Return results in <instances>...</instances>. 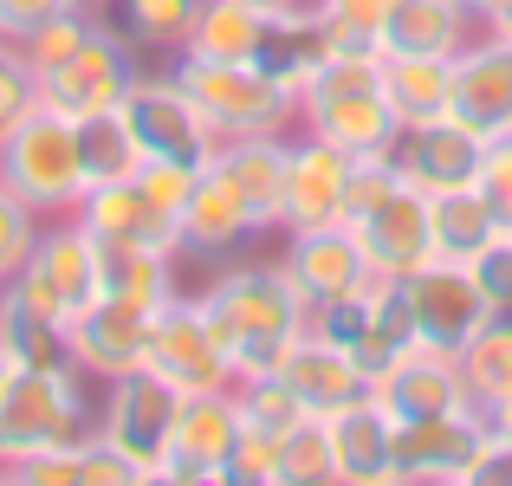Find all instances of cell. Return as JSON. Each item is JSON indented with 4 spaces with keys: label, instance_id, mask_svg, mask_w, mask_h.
I'll use <instances>...</instances> for the list:
<instances>
[{
    "label": "cell",
    "instance_id": "6da1fadb",
    "mask_svg": "<svg viewBox=\"0 0 512 486\" xmlns=\"http://www.w3.org/2000/svg\"><path fill=\"white\" fill-rule=\"evenodd\" d=\"M98 292H104V247L72 214H59L39 227V247L26 253V266L0 286V337L20 350V363L65 357V324Z\"/></svg>",
    "mask_w": 512,
    "mask_h": 486
},
{
    "label": "cell",
    "instance_id": "7a4b0ae2",
    "mask_svg": "<svg viewBox=\"0 0 512 486\" xmlns=\"http://www.w3.org/2000/svg\"><path fill=\"white\" fill-rule=\"evenodd\" d=\"M195 299L208 312L214 337H221L227 363H234V383L240 376H260V370H279V357L292 350V337L312 318L299 286H292V273H286V260H234Z\"/></svg>",
    "mask_w": 512,
    "mask_h": 486
},
{
    "label": "cell",
    "instance_id": "3957f363",
    "mask_svg": "<svg viewBox=\"0 0 512 486\" xmlns=\"http://www.w3.org/2000/svg\"><path fill=\"white\" fill-rule=\"evenodd\" d=\"M98 402H91V376L72 357H39L20 363L0 396V480L13 474V461L39 448H65V441L91 435Z\"/></svg>",
    "mask_w": 512,
    "mask_h": 486
},
{
    "label": "cell",
    "instance_id": "277c9868",
    "mask_svg": "<svg viewBox=\"0 0 512 486\" xmlns=\"http://www.w3.org/2000/svg\"><path fill=\"white\" fill-rule=\"evenodd\" d=\"M299 124L312 137H331L350 156H376L396 137V111L383 91V52H331L312 72V85L299 91Z\"/></svg>",
    "mask_w": 512,
    "mask_h": 486
},
{
    "label": "cell",
    "instance_id": "5b68a950",
    "mask_svg": "<svg viewBox=\"0 0 512 486\" xmlns=\"http://www.w3.org/2000/svg\"><path fill=\"white\" fill-rule=\"evenodd\" d=\"M0 182H7L26 208H39L46 221L72 214L78 201H85V188H91L78 124L59 117L52 104H33V111L0 137Z\"/></svg>",
    "mask_w": 512,
    "mask_h": 486
},
{
    "label": "cell",
    "instance_id": "8992f818",
    "mask_svg": "<svg viewBox=\"0 0 512 486\" xmlns=\"http://www.w3.org/2000/svg\"><path fill=\"white\" fill-rule=\"evenodd\" d=\"M175 78L201 104L214 137H279L286 124H299V98L260 59H188V52H175Z\"/></svg>",
    "mask_w": 512,
    "mask_h": 486
},
{
    "label": "cell",
    "instance_id": "52a82bcc",
    "mask_svg": "<svg viewBox=\"0 0 512 486\" xmlns=\"http://www.w3.org/2000/svg\"><path fill=\"white\" fill-rule=\"evenodd\" d=\"M305 324H312V331H325V337H338L350 357L363 363V376H370V383L402 357V350L422 344V331H415V305H409V286H402V279H389V273H370L357 292H350V299L325 305V312H312Z\"/></svg>",
    "mask_w": 512,
    "mask_h": 486
},
{
    "label": "cell",
    "instance_id": "ba28073f",
    "mask_svg": "<svg viewBox=\"0 0 512 486\" xmlns=\"http://www.w3.org/2000/svg\"><path fill=\"white\" fill-rule=\"evenodd\" d=\"M512 474L487 428V409H448V415H415L396 422V480H480Z\"/></svg>",
    "mask_w": 512,
    "mask_h": 486
},
{
    "label": "cell",
    "instance_id": "9c48e42d",
    "mask_svg": "<svg viewBox=\"0 0 512 486\" xmlns=\"http://www.w3.org/2000/svg\"><path fill=\"white\" fill-rule=\"evenodd\" d=\"M175 409H182V389L163 383V376L143 363V370H124L104 383L98 396V435L137 467L143 480H163V454H169V428H175Z\"/></svg>",
    "mask_w": 512,
    "mask_h": 486
},
{
    "label": "cell",
    "instance_id": "30bf717a",
    "mask_svg": "<svg viewBox=\"0 0 512 486\" xmlns=\"http://www.w3.org/2000/svg\"><path fill=\"white\" fill-rule=\"evenodd\" d=\"M130 85H137V46L124 39V26L98 20L72 59L39 72V104H52L59 117L85 124V117H98V111H117Z\"/></svg>",
    "mask_w": 512,
    "mask_h": 486
},
{
    "label": "cell",
    "instance_id": "8fae6325",
    "mask_svg": "<svg viewBox=\"0 0 512 486\" xmlns=\"http://www.w3.org/2000/svg\"><path fill=\"white\" fill-rule=\"evenodd\" d=\"M124 124L137 130L143 143V162L163 156V162H188V169H208V156L221 150L214 124L201 117V104L182 91L175 72H137V85L124 91Z\"/></svg>",
    "mask_w": 512,
    "mask_h": 486
},
{
    "label": "cell",
    "instance_id": "7c38bea8",
    "mask_svg": "<svg viewBox=\"0 0 512 486\" xmlns=\"http://www.w3.org/2000/svg\"><path fill=\"white\" fill-rule=\"evenodd\" d=\"M150 363L163 383H175L182 396H201V389H234V363H227L221 337H214L208 312H201V299H188V292H175V299L156 312L150 324Z\"/></svg>",
    "mask_w": 512,
    "mask_h": 486
},
{
    "label": "cell",
    "instance_id": "4fadbf2b",
    "mask_svg": "<svg viewBox=\"0 0 512 486\" xmlns=\"http://www.w3.org/2000/svg\"><path fill=\"white\" fill-rule=\"evenodd\" d=\"M163 305H137L117 299V292H98L72 324H65V357L91 376V383H111L124 370H143L150 357V324Z\"/></svg>",
    "mask_w": 512,
    "mask_h": 486
},
{
    "label": "cell",
    "instance_id": "5bb4252c",
    "mask_svg": "<svg viewBox=\"0 0 512 486\" xmlns=\"http://www.w3.org/2000/svg\"><path fill=\"white\" fill-rule=\"evenodd\" d=\"M234 435H240V396L234 389L182 396L175 428H169V454H163V480H175V486H227Z\"/></svg>",
    "mask_w": 512,
    "mask_h": 486
},
{
    "label": "cell",
    "instance_id": "9a60e30c",
    "mask_svg": "<svg viewBox=\"0 0 512 486\" xmlns=\"http://www.w3.org/2000/svg\"><path fill=\"white\" fill-rule=\"evenodd\" d=\"M350 169L357 156L338 150L331 137H292L286 143V195H279V227L305 234V227H338L344 221V195H350Z\"/></svg>",
    "mask_w": 512,
    "mask_h": 486
},
{
    "label": "cell",
    "instance_id": "2e32d148",
    "mask_svg": "<svg viewBox=\"0 0 512 486\" xmlns=\"http://www.w3.org/2000/svg\"><path fill=\"white\" fill-rule=\"evenodd\" d=\"M480 150H487V137L467 130L454 111L435 117V124H402L396 137L383 143V156L396 162L415 188H428V195H448V188L474 182V175H480Z\"/></svg>",
    "mask_w": 512,
    "mask_h": 486
},
{
    "label": "cell",
    "instance_id": "e0dca14e",
    "mask_svg": "<svg viewBox=\"0 0 512 486\" xmlns=\"http://www.w3.org/2000/svg\"><path fill=\"white\" fill-rule=\"evenodd\" d=\"M402 286H409V305H415V331H422V344H435V350H461L467 337L493 318L474 266L428 260V266H415Z\"/></svg>",
    "mask_w": 512,
    "mask_h": 486
},
{
    "label": "cell",
    "instance_id": "ac0fdd59",
    "mask_svg": "<svg viewBox=\"0 0 512 486\" xmlns=\"http://www.w3.org/2000/svg\"><path fill=\"white\" fill-rule=\"evenodd\" d=\"M370 402H383L389 422H415V415L474 409V396H467V376H461V357H454V350H435V344L402 350V357L370 383Z\"/></svg>",
    "mask_w": 512,
    "mask_h": 486
},
{
    "label": "cell",
    "instance_id": "d6986e66",
    "mask_svg": "<svg viewBox=\"0 0 512 486\" xmlns=\"http://www.w3.org/2000/svg\"><path fill=\"white\" fill-rule=\"evenodd\" d=\"M72 221L85 227L98 247H150V253H175L182 260V240H175V214H163L143 182H91L85 201L72 208Z\"/></svg>",
    "mask_w": 512,
    "mask_h": 486
},
{
    "label": "cell",
    "instance_id": "ffe728a7",
    "mask_svg": "<svg viewBox=\"0 0 512 486\" xmlns=\"http://www.w3.org/2000/svg\"><path fill=\"white\" fill-rule=\"evenodd\" d=\"M286 273L292 286H299L305 312H325V305L350 299V292L370 279V260H363L357 234L338 221V227H305V234H286Z\"/></svg>",
    "mask_w": 512,
    "mask_h": 486
},
{
    "label": "cell",
    "instance_id": "44dd1931",
    "mask_svg": "<svg viewBox=\"0 0 512 486\" xmlns=\"http://www.w3.org/2000/svg\"><path fill=\"white\" fill-rule=\"evenodd\" d=\"M454 117L480 137H512V39L487 33L454 52Z\"/></svg>",
    "mask_w": 512,
    "mask_h": 486
},
{
    "label": "cell",
    "instance_id": "7402d4cb",
    "mask_svg": "<svg viewBox=\"0 0 512 486\" xmlns=\"http://www.w3.org/2000/svg\"><path fill=\"white\" fill-rule=\"evenodd\" d=\"M279 376H286L292 396L305 402V415H338V409H350V402L370 396V376H363V363L350 357L338 337L312 331V324H305V331L292 337V350L279 357Z\"/></svg>",
    "mask_w": 512,
    "mask_h": 486
},
{
    "label": "cell",
    "instance_id": "603a6c76",
    "mask_svg": "<svg viewBox=\"0 0 512 486\" xmlns=\"http://www.w3.org/2000/svg\"><path fill=\"white\" fill-rule=\"evenodd\" d=\"M253 234H260V221L247 214V201H240L214 169H201L195 188H188V201H182V214H175L182 260H234Z\"/></svg>",
    "mask_w": 512,
    "mask_h": 486
},
{
    "label": "cell",
    "instance_id": "cb8c5ba5",
    "mask_svg": "<svg viewBox=\"0 0 512 486\" xmlns=\"http://www.w3.org/2000/svg\"><path fill=\"white\" fill-rule=\"evenodd\" d=\"M331 428V480L344 486H389L396 480V422L383 402H350V409L325 415Z\"/></svg>",
    "mask_w": 512,
    "mask_h": 486
},
{
    "label": "cell",
    "instance_id": "d4e9b609",
    "mask_svg": "<svg viewBox=\"0 0 512 486\" xmlns=\"http://www.w3.org/2000/svg\"><path fill=\"white\" fill-rule=\"evenodd\" d=\"M208 169L247 201V214L266 227H279V195H286V137H221V150L208 156Z\"/></svg>",
    "mask_w": 512,
    "mask_h": 486
},
{
    "label": "cell",
    "instance_id": "484cf974",
    "mask_svg": "<svg viewBox=\"0 0 512 486\" xmlns=\"http://www.w3.org/2000/svg\"><path fill=\"white\" fill-rule=\"evenodd\" d=\"M474 39V7L454 0H396L383 20L376 52H415V59H454Z\"/></svg>",
    "mask_w": 512,
    "mask_h": 486
},
{
    "label": "cell",
    "instance_id": "4316f807",
    "mask_svg": "<svg viewBox=\"0 0 512 486\" xmlns=\"http://www.w3.org/2000/svg\"><path fill=\"white\" fill-rule=\"evenodd\" d=\"M428 234H435V260L474 266L493 240H506V227L487 208V195L467 182V188H448V195H428Z\"/></svg>",
    "mask_w": 512,
    "mask_h": 486
},
{
    "label": "cell",
    "instance_id": "83f0119b",
    "mask_svg": "<svg viewBox=\"0 0 512 486\" xmlns=\"http://www.w3.org/2000/svg\"><path fill=\"white\" fill-rule=\"evenodd\" d=\"M331 59V39L325 26H318L312 0L305 7H286V13H266V39H260V65L279 78V85L299 98L305 85H312V72Z\"/></svg>",
    "mask_w": 512,
    "mask_h": 486
},
{
    "label": "cell",
    "instance_id": "f1b7e54d",
    "mask_svg": "<svg viewBox=\"0 0 512 486\" xmlns=\"http://www.w3.org/2000/svg\"><path fill=\"white\" fill-rule=\"evenodd\" d=\"M383 91L396 124H435L454 111V59H415V52H383Z\"/></svg>",
    "mask_w": 512,
    "mask_h": 486
},
{
    "label": "cell",
    "instance_id": "f546056e",
    "mask_svg": "<svg viewBox=\"0 0 512 486\" xmlns=\"http://www.w3.org/2000/svg\"><path fill=\"white\" fill-rule=\"evenodd\" d=\"M260 39H266L260 7H247V0H201L182 52L188 59H260Z\"/></svg>",
    "mask_w": 512,
    "mask_h": 486
},
{
    "label": "cell",
    "instance_id": "4dcf8cb0",
    "mask_svg": "<svg viewBox=\"0 0 512 486\" xmlns=\"http://www.w3.org/2000/svg\"><path fill=\"white\" fill-rule=\"evenodd\" d=\"M454 357H461V376H467V396H474V409L506 402V396H512V312H493L461 350H454Z\"/></svg>",
    "mask_w": 512,
    "mask_h": 486
},
{
    "label": "cell",
    "instance_id": "1f68e13d",
    "mask_svg": "<svg viewBox=\"0 0 512 486\" xmlns=\"http://www.w3.org/2000/svg\"><path fill=\"white\" fill-rule=\"evenodd\" d=\"M78 143H85V175L91 182H130L143 169V143L137 130L124 124V111H98L78 124Z\"/></svg>",
    "mask_w": 512,
    "mask_h": 486
},
{
    "label": "cell",
    "instance_id": "d6a6232c",
    "mask_svg": "<svg viewBox=\"0 0 512 486\" xmlns=\"http://www.w3.org/2000/svg\"><path fill=\"white\" fill-rule=\"evenodd\" d=\"M201 0H117V26L137 52H182Z\"/></svg>",
    "mask_w": 512,
    "mask_h": 486
},
{
    "label": "cell",
    "instance_id": "836d02e7",
    "mask_svg": "<svg viewBox=\"0 0 512 486\" xmlns=\"http://www.w3.org/2000/svg\"><path fill=\"white\" fill-rule=\"evenodd\" d=\"M331 480V428L325 415H299L279 435V486H318Z\"/></svg>",
    "mask_w": 512,
    "mask_h": 486
},
{
    "label": "cell",
    "instance_id": "e575fe53",
    "mask_svg": "<svg viewBox=\"0 0 512 486\" xmlns=\"http://www.w3.org/2000/svg\"><path fill=\"white\" fill-rule=\"evenodd\" d=\"M91 26H98V7H85V0H72V7L46 13V20H39L33 33L20 39L26 65H33V72H52L59 59H72V52L85 46V33H91Z\"/></svg>",
    "mask_w": 512,
    "mask_h": 486
},
{
    "label": "cell",
    "instance_id": "d590c367",
    "mask_svg": "<svg viewBox=\"0 0 512 486\" xmlns=\"http://www.w3.org/2000/svg\"><path fill=\"white\" fill-rule=\"evenodd\" d=\"M389 7H396V0H312V13H318V26H325L331 52H363V46L376 52Z\"/></svg>",
    "mask_w": 512,
    "mask_h": 486
},
{
    "label": "cell",
    "instance_id": "8d00e7d4",
    "mask_svg": "<svg viewBox=\"0 0 512 486\" xmlns=\"http://www.w3.org/2000/svg\"><path fill=\"white\" fill-rule=\"evenodd\" d=\"M227 486H279V428L240 415L234 454H227Z\"/></svg>",
    "mask_w": 512,
    "mask_h": 486
},
{
    "label": "cell",
    "instance_id": "74e56055",
    "mask_svg": "<svg viewBox=\"0 0 512 486\" xmlns=\"http://www.w3.org/2000/svg\"><path fill=\"white\" fill-rule=\"evenodd\" d=\"M234 396H240V415H247V422H266V428H279V435H286V428L305 415V402L292 396V383H286L279 370L240 376V383H234Z\"/></svg>",
    "mask_w": 512,
    "mask_h": 486
},
{
    "label": "cell",
    "instance_id": "f35d334b",
    "mask_svg": "<svg viewBox=\"0 0 512 486\" xmlns=\"http://www.w3.org/2000/svg\"><path fill=\"white\" fill-rule=\"evenodd\" d=\"M39 227H46V214L26 208V201L0 182V286H7V279L26 266V253L39 247Z\"/></svg>",
    "mask_w": 512,
    "mask_h": 486
},
{
    "label": "cell",
    "instance_id": "ab89813d",
    "mask_svg": "<svg viewBox=\"0 0 512 486\" xmlns=\"http://www.w3.org/2000/svg\"><path fill=\"white\" fill-rule=\"evenodd\" d=\"M33 104H39V72L26 65L20 39L0 33V137H7V130L20 124L26 111H33Z\"/></svg>",
    "mask_w": 512,
    "mask_h": 486
},
{
    "label": "cell",
    "instance_id": "60d3db41",
    "mask_svg": "<svg viewBox=\"0 0 512 486\" xmlns=\"http://www.w3.org/2000/svg\"><path fill=\"white\" fill-rule=\"evenodd\" d=\"M474 188L487 195V208L500 214V227L512 234V137H487V150H480V175Z\"/></svg>",
    "mask_w": 512,
    "mask_h": 486
},
{
    "label": "cell",
    "instance_id": "b9f144b4",
    "mask_svg": "<svg viewBox=\"0 0 512 486\" xmlns=\"http://www.w3.org/2000/svg\"><path fill=\"white\" fill-rule=\"evenodd\" d=\"M195 175H201V169H188V162L150 156V162L137 169V182H143V195H150L163 214H182V201H188V188H195Z\"/></svg>",
    "mask_w": 512,
    "mask_h": 486
},
{
    "label": "cell",
    "instance_id": "7bdbcfd3",
    "mask_svg": "<svg viewBox=\"0 0 512 486\" xmlns=\"http://www.w3.org/2000/svg\"><path fill=\"white\" fill-rule=\"evenodd\" d=\"M474 279H480V292H487L493 312H512V240H493V247L480 253Z\"/></svg>",
    "mask_w": 512,
    "mask_h": 486
},
{
    "label": "cell",
    "instance_id": "ee69618b",
    "mask_svg": "<svg viewBox=\"0 0 512 486\" xmlns=\"http://www.w3.org/2000/svg\"><path fill=\"white\" fill-rule=\"evenodd\" d=\"M59 7H72V0H0V33L7 39H26L46 13H59Z\"/></svg>",
    "mask_w": 512,
    "mask_h": 486
},
{
    "label": "cell",
    "instance_id": "f6af8a7d",
    "mask_svg": "<svg viewBox=\"0 0 512 486\" xmlns=\"http://www.w3.org/2000/svg\"><path fill=\"white\" fill-rule=\"evenodd\" d=\"M487 428H493V441H500V454L512 461V396H506V402H493V409H487Z\"/></svg>",
    "mask_w": 512,
    "mask_h": 486
},
{
    "label": "cell",
    "instance_id": "bcb514c9",
    "mask_svg": "<svg viewBox=\"0 0 512 486\" xmlns=\"http://www.w3.org/2000/svg\"><path fill=\"white\" fill-rule=\"evenodd\" d=\"M13 370H20V350L0 337V396H7V383H13Z\"/></svg>",
    "mask_w": 512,
    "mask_h": 486
},
{
    "label": "cell",
    "instance_id": "7dc6e473",
    "mask_svg": "<svg viewBox=\"0 0 512 486\" xmlns=\"http://www.w3.org/2000/svg\"><path fill=\"white\" fill-rule=\"evenodd\" d=\"M506 7H512V0H474V20H500Z\"/></svg>",
    "mask_w": 512,
    "mask_h": 486
},
{
    "label": "cell",
    "instance_id": "c3c4849f",
    "mask_svg": "<svg viewBox=\"0 0 512 486\" xmlns=\"http://www.w3.org/2000/svg\"><path fill=\"white\" fill-rule=\"evenodd\" d=\"M247 7H260V13H286V7H305V0H247Z\"/></svg>",
    "mask_w": 512,
    "mask_h": 486
},
{
    "label": "cell",
    "instance_id": "681fc988",
    "mask_svg": "<svg viewBox=\"0 0 512 486\" xmlns=\"http://www.w3.org/2000/svg\"><path fill=\"white\" fill-rule=\"evenodd\" d=\"M487 33H506V39H512V7L500 13V20H487Z\"/></svg>",
    "mask_w": 512,
    "mask_h": 486
},
{
    "label": "cell",
    "instance_id": "f907efd6",
    "mask_svg": "<svg viewBox=\"0 0 512 486\" xmlns=\"http://www.w3.org/2000/svg\"><path fill=\"white\" fill-rule=\"evenodd\" d=\"M454 7H474V0H454Z\"/></svg>",
    "mask_w": 512,
    "mask_h": 486
},
{
    "label": "cell",
    "instance_id": "816d5d0a",
    "mask_svg": "<svg viewBox=\"0 0 512 486\" xmlns=\"http://www.w3.org/2000/svg\"><path fill=\"white\" fill-rule=\"evenodd\" d=\"M85 7H104V0H85Z\"/></svg>",
    "mask_w": 512,
    "mask_h": 486
},
{
    "label": "cell",
    "instance_id": "f5cc1de1",
    "mask_svg": "<svg viewBox=\"0 0 512 486\" xmlns=\"http://www.w3.org/2000/svg\"><path fill=\"white\" fill-rule=\"evenodd\" d=\"M506 240H512V234H506Z\"/></svg>",
    "mask_w": 512,
    "mask_h": 486
}]
</instances>
